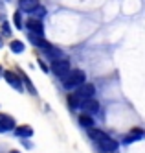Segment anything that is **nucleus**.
<instances>
[{"mask_svg": "<svg viewBox=\"0 0 145 153\" xmlns=\"http://www.w3.org/2000/svg\"><path fill=\"white\" fill-rule=\"evenodd\" d=\"M85 83V72L83 70H72L66 78H63L64 89H74V87H81Z\"/></svg>", "mask_w": 145, "mask_h": 153, "instance_id": "f257e3e1", "label": "nucleus"}, {"mask_svg": "<svg viewBox=\"0 0 145 153\" xmlns=\"http://www.w3.org/2000/svg\"><path fill=\"white\" fill-rule=\"evenodd\" d=\"M52 70L55 76H59V78H66L72 70H70V65L68 61H64V59H57V61H53L52 63Z\"/></svg>", "mask_w": 145, "mask_h": 153, "instance_id": "f03ea898", "label": "nucleus"}, {"mask_svg": "<svg viewBox=\"0 0 145 153\" xmlns=\"http://www.w3.org/2000/svg\"><path fill=\"white\" fill-rule=\"evenodd\" d=\"M99 148H101L105 153H112V151L118 149V142L114 138H110L108 135H105L101 140H99Z\"/></svg>", "mask_w": 145, "mask_h": 153, "instance_id": "7ed1b4c3", "label": "nucleus"}, {"mask_svg": "<svg viewBox=\"0 0 145 153\" xmlns=\"http://www.w3.org/2000/svg\"><path fill=\"white\" fill-rule=\"evenodd\" d=\"M81 107L85 113H97L99 111V103L94 100V98H85L81 102Z\"/></svg>", "mask_w": 145, "mask_h": 153, "instance_id": "20e7f679", "label": "nucleus"}, {"mask_svg": "<svg viewBox=\"0 0 145 153\" xmlns=\"http://www.w3.org/2000/svg\"><path fill=\"white\" fill-rule=\"evenodd\" d=\"M15 127V120L4 114V113H0V133H4V131H9V129H13Z\"/></svg>", "mask_w": 145, "mask_h": 153, "instance_id": "39448f33", "label": "nucleus"}, {"mask_svg": "<svg viewBox=\"0 0 145 153\" xmlns=\"http://www.w3.org/2000/svg\"><path fill=\"white\" fill-rule=\"evenodd\" d=\"M4 78H6V81L13 87V89H17V91H22V85H20V79H18V76L15 74V72H11V70H6L4 72Z\"/></svg>", "mask_w": 145, "mask_h": 153, "instance_id": "423d86ee", "label": "nucleus"}, {"mask_svg": "<svg viewBox=\"0 0 145 153\" xmlns=\"http://www.w3.org/2000/svg\"><path fill=\"white\" fill-rule=\"evenodd\" d=\"M96 92V87L92 83H83L79 89H77V96L79 98H92Z\"/></svg>", "mask_w": 145, "mask_h": 153, "instance_id": "0eeeda50", "label": "nucleus"}, {"mask_svg": "<svg viewBox=\"0 0 145 153\" xmlns=\"http://www.w3.org/2000/svg\"><path fill=\"white\" fill-rule=\"evenodd\" d=\"M28 28H29V31H33V33H39V35H42V31H44V28H42V22H40V19H29L28 20Z\"/></svg>", "mask_w": 145, "mask_h": 153, "instance_id": "6e6552de", "label": "nucleus"}, {"mask_svg": "<svg viewBox=\"0 0 145 153\" xmlns=\"http://www.w3.org/2000/svg\"><path fill=\"white\" fill-rule=\"evenodd\" d=\"M37 6H39L37 0H20L18 2L20 11H26V13H33V9H35Z\"/></svg>", "mask_w": 145, "mask_h": 153, "instance_id": "1a4fd4ad", "label": "nucleus"}, {"mask_svg": "<svg viewBox=\"0 0 145 153\" xmlns=\"http://www.w3.org/2000/svg\"><path fill=\"white\" fill-rule=\"evenodd\" d=\"M44 52H46V56H48L50 59H53V61H57V59H61V56H63V52H61L59 48H55V46H52V45H48V46H44Z\"/></svg>", "mask_w": 145, "mask_h": 153, "instance_id": "9d476101", "label": "nucleus"}, {"mask_svg": "<svg viewBox=\"0 0 145 153\" xmlns=\"http://www.w3.org/2000/svg\"><path fill=\"white\" fill-rule=\"evenodd\" d=\"M141 137H143V131L141 129H132L130 135H127L123 138V144H130V142H134L136 138H141Z\"/></svg>", "mask_w": 145, "mask_h": 153, "instance_id": "9b49d317", "label": "nucleus"}, {"mask_svg": "<svg viewBox=\"0 0 145 153\" xmlns=\"http://www.w3.org/2000/svg\"><path fill=\"white\" fill-rule=\"evenodd\" d=\"M29 39H31V42L35 46H40V48H44V46H48V42L42 39V35H39V33H33V31H29Z\"/></svg>", "mask_w": 145, "mask_h": 153, "instance_id": "f8f14e48", "label": "nucleus"}, {"mask_svg": "<svg viewBox=\"0 0 145 153\" xmlns=\"http://www.w3.org/2000/svg\"><path fill=\"white\" fill-rule=\"evenodd\" d=\"M15 133H17V137L28 138V137H31V135H33V129H31L29 126H20V127H17V129H15Z\"/></svg>", "mask_w": 145, "mask_h": 153, "instance_id": "ddd939ff", "label": "nucleus"}, {"mask_svg": "<svg viewBox=\"0 0 145 153\" xmlns=\"http://www.w3.org/2000/svg\"><path fill=\"white\" fill-rule=\"evenodd\" d=\"M79 124L90 129V127H94V120H92L90 114H81V116H79Z\"/></svg>", "mask_w": 145, "mask_h": 153, "instance_id": "4468645a", "label": "nucleus"}, {"mask_svg": "<svg viewBox=\"0 0 145 153\" xmlns=\"http://www.w3.org/2000/svg\"><path fill=\"white\" fill-rule=\"evenodd\" d=\"M9 48H11V52L20 53V52H24V42H20V41H11Z\"/></svg>", "mask_w": 145, "mask_h": 153, "instance_id": "2eb2a0df", "label": "nucleus"}, {"mask_svg": "<svg viewBox=\"0 0 145 153\" xmlns=\"http://www.w3.org/2000/svg\"><path fill=\"white\" fill-rule=\"evenodd\" d=\"M88 133H90V137H92L96 142H99V140H101V138L105 137V133H103V131H99V129H94V127H90V131H88Z\"/></svg>", "mask_w": 145, "mask_h": 153, "instance_id": "dca6fc26", "label": "nucleus"}, {"mask_svg": "<svg viewBox=\"0 0 145 153\" xmlns=\"http://www.w3.org/2000/svg\"><path fill=\"white\" fill-rule=\"evenodd\" d=\"M33 13H35V17H37V19H40V17H44V15H46V7L39 4L35 9H33Z\"/></svg>", "mask_w": 145, "mask_h": 153, "instance_id": "f3484780", "label": "nucleus"}, {"mask_svg": "<svg viewBox=\"0 0 145 153\" xmlns=\"http://www.w3.org/2000/svg\"><path fill=\"white\" fill-rule=\"evenodd\" d=\"M68 105H70V109H75V107H79L81 103H79V100H77L74 94H70L68 96Z\"/></svg>", "mask_w": 145, "mask_h": 153, "instance_id": "a211bd4d", "label": "nucleus"}, {"mask_svg": "<svg viewBox=\"0 0 145 153\" xmlns=\"http://www.w3.org/2000/svg\"><path fill=\"white\" fill-rule=\"evenodd\" d=\"M13 22H15V26H17V28H20V26H22V24H20V13H15V15H13Z\"/></svg>", "mask_w": 145, "mask_h": 153, "instance_id": "6ab92c4d", "label": "nucleus"}, {"mask_svg": "<svg viewBox=\"0 0 145 153\" xmlns=\"http://www.w3.org/2000/svg\"><path fill=\"white\" fill-rule=\"evenodd\" d=\"M0 76H2V67H0Z\"/></svg>", "mask_w": 145, "mask_h": 153, "instance_id": "aec40b11", "label": "nucleus"}, {"mask_svg": "<svg viewBox=\"0 0 145 153\" xmlns=\"http://www.w3.org/2000/svg\"><path fill=\"white\" fill-rule=\"evenodd\" d=\"M0 45H2V37H0Z\"/></svg>", "mask_w": 145, "mask_h": 153, "instance_id": "412c9836", "label": "nucleus"}, {"mask_svg": "<svg viewBox=\"0 0 145 153\" xmlns=\"http://www.w3.org/2000/svg\"><path fill=\"white\" fill-rule=\"evenodd\" d=\"M11 153H18V151H11Z\"/></svg>", "mask_w": 145, "mask_h": 153, "instance_id": "4be33fe9", "label": "nucleus"}, {"mask_svg": "<svg viewBox=\"0 0 145 153\" xmlns=\"http://www.w3.org/2000/svg\"><path fill=\"white\" fill-rule=\"evenodd\" d=\"M112 153H114V151H112Z\"/></svg>", "mask_w": 145, "mask_h": 153, "instance_id": "5701e85b", "label": "nucleus"}]
</instances>
